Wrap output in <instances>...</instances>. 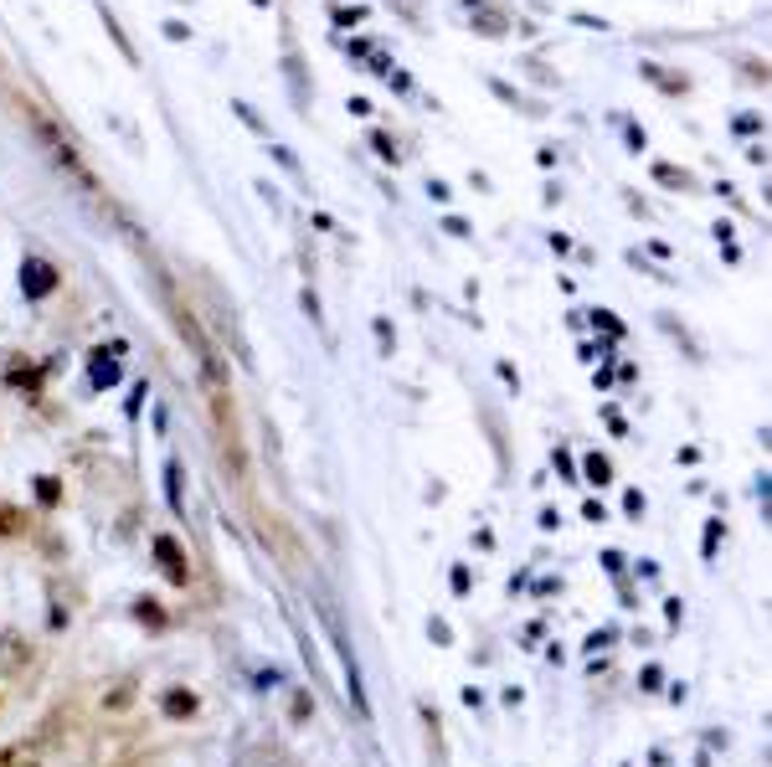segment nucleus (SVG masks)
Wrapping results in <instances>:
<instances>
[{"instance_id":"nucleus-1","label":"nucleus","mask_w":772,"mask_h":767,"mask_svg":"<svg viewBox=\"0 0 772 767\" xmlns=\"http://www.w3.org/2000/svg\"><path fill=\"white\" fill-rule=\"evenodd\" d=\"M21 670H31V639L27 633H15V629H6L0 633V675L15 680Z\"/></svg>"},{"instance_id":"nucleus-2","label":"nucleus","mask_w":772,"mask_h":767,"mask_svg":"<svg viewBox=\"0 0 772 767\" xmlns=\"http://www.w3.org/2000/svg\"><path fill=\"white\" fill-rule=\"evenodd\" d=\"M155 561H160V572L176 587L191 582V561H186V551H180L176 536H155Z\"/></svg>"},{"instance_id":"nucleus-3","label":"nucleus","mask_w":772,"mask_h":767,"mask_svg":"<svg viewBox=\"0 0 772 767\" xmlns=\"http://www.w3.org/2000/svg\"><path fill=\"white\" fill-rule=\"evenodd\" d=\"M52 288H58V269H52L46 258H27V263H21V294H27V300H46Z\"/></svg>"},{"instance_id":"nucleus-4","label":"nucleus","mask_w":772,"mask_h":767,"mask_svg":"<svg viewBox=\"0 0 772 767\" xmlns=\"http://www.w3.org/2000/svg\"><path fill=\"white\" fill-rule=\"evenodd\" d=\"M0 767H42V742H11V747H0Z\"/></svg>"},{"instance_id":"nucleus-5","label":"nucleus","mask_w":772,"mask_h":767,"mask_svg":"<svg viewBox=\"0 0 772 767\" xmlns=\"http://www.w3.org/2000/svg\"><path fill=\"white\" fill-rule=\"evenodd\" d=\"M160 711L170 716V722H186V716H196V695L186 691V685H176V691L160 695Z\"/></svg>"},{"instance_id":"nucleus-6","label":"nucleus","mask_w":772,"mask_h":767,"mask_svg":"<svg viewBox=\"0 0 772 767\" xmlns=\"http://www.w3.org/2000/svg\"><path fill=\"white\" fill-rule=\"evenodd\" d=\"M134 680H119V685H108V695H104V711H129L134 706Z\"/></svg>"},{"instance_id":"nucleus-7","label":"nucleus","mask_w":772,"mask_h":767,"mask_svg":"<svg viewBox=\"0 0 772 767\" xmlns=\"http://www.w3.org/2000/svg\"><path fill=\"white\" fill-rule=\"evenodd\" d=\"M21 530H27V521H21V511L0 500V542H11V536H21Z\"/></svg>"},{"instance_id":"nucleus-8","label":"nucleus","mask_w":772,"mask_h":767,"mask_svg":"<svg viewBox=\"0 0 772 767\" xmlns=\"http://www.w3.org/2000/svg\"><path fill=\"white\" fill-rule=\"evenodd\" d=\"M114 381H119V366L104 361V350H98L93 356V387H114Z\"/></svg>"},{"instance_id":"nucleus-9","label":"nucleus","mask_w":772,"mask_h":767,"mask_svg":"<svg viewBox=\"0 0 772 767\" xmlns=\"http://www.w3.org/2000/svg\"><path fill=\"white\" fill-rule=\"evenodd\" d=\"M582 469H587V480H593V484H608L613 480V464L603 459V453H587V464H582Z\"/></svg>"},{"instance_id":"nucleus-10","label":"nucleus","mask_w":772,"mask_h":767,"mask_svg":"<svg viewBox=\"0 0 772 767\" xmlns=\"http://www.w3.org/2000/svg\"><path fill=\"white\" fill-rule=\"evenodd\" d=\"M134 618H139V623H149V629H165V613H160V602H134Z\"/></svg>"},{"instance_id":"nucleus-11","label":"nucleus","mask_w":772,"mask_h":767,"mask_svg":"<svg viewBox=\"0 0 772 767\" xmlns=\"http://www.w3.org/2000/svg\"><path fill=\"white\" fill-rule=\"evenodd\" d=\"M36 500H42L46 511H52V505H58V500H62V484L52 480V474H42V480H36Z\"/></svg>"},{"instance_id":"nucleus-12","label":"nucleus","mask_w":772,"mask_h":767,"mask_svg":"<svg viewBox=\"0 0 772 767\" xmlns=\"http://www.w3.org/2000/svg\"><path fill=\"white\" fill-rule=\"evenodd\" d=\"M654 176H659V186H685V181H690V176L675 170V166H654Z\"/></svg>"},{"instance_id":"nucleus-13","label":"nucleus","mask_w":772,"mask_h":767,"mask_svg":"<svg viewBox=\"0 0 772 767\" xmlns=\"http://www.w3.org/2000/svg\"><path fill=\"white\" fill-rule=\"evenodd\" d=\"M310 711H314V701H310V695H294V701H289V716H294V722H304Z\"/></svg>"},{"instance_id":"nucleus-14","label":"nucleus","mask_w":772,"mask_h":767,"mask_svg":"<svg viewBox=\"0 0 772 767\" xmlns=\"http://www.w3.org/2000/svg\"><path fill=\"white\" fill-rule=\"evenodd\" d=\"M165 484H170V505H176V511H180V469H176V464L165 469Z\"/></svg>"},{"instance_id":"nucleus-15","label":"nucleus","mask_w":772,"mask_h":767,"mask_svg":"<svg viewBox=\"0 0 772 767\" xmlns=\"http://www.w3.org/2000/svg\"><path fill=\"white\" fill-rule=\"evenodd\" d=\"M376 139V150L382 155H392V160H397V145H392V135H372Z\"/></svg>"}]
</instances>
